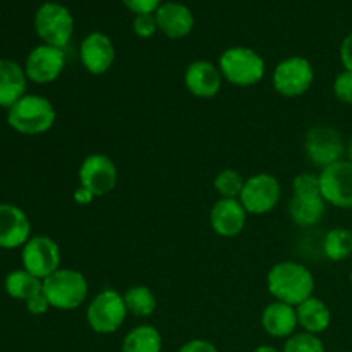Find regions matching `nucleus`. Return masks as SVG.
I'll return each instance as SVG.
<instances>
[{"label":"nucleus","instance_id":"nucleus-35","mask_svg":"<svg viewBox=\"0 0 352 352\" xmlns=\"http://www.w3.org/2000/svg\"><path fill=\"white\" fill-rule=\"evenodd\" d=\"M93 196L89 195L88 191H86V189H82L81 186H79L78 189H76V192H74V201L76 203H79V205H89V203L93 201Z\"/></svg>","mask_w":352,"mask_h":352},{"label":"nucleus","instance_id":"nucleus-22","mask_svg":"<svg viewBox=\"0 0 352 352\" xmlns=\"http://www.w3.org/2000/svg\"><path fill=\"white\" fill-rule=\"evenodd\" d=\"M296 313H298V323L302 332L313 333V336H320L329 330L332 323V311L325 305V301L316 296H311L305 302L296 306Z\"/></svg>","mask_w":352,"mask_h":352},{"label":"nucleus","instance_id":"nucleus-9","mask_svg":"<svg viewBox=\"0 0 352 352\" xmlns=\"http://www.w3.org/2000/svg\"><path fill=\"white\" fill-rule=\"evenodd\" d=\"M305 151L308 160L323 170L329 165L344 160L347 146L340 131L327 124H320L306 133Z\"/></svg>","mask_w":352,"mask_h":352},{"label":"nucleus","instance_id":"nucleus-11","mask_svg":"<svg viewBox=\"0 0 352 352\" xmlns=\"http://www.w3.org/2000/svg\"><path fill=\"white\" fill-rule=\"evenodd\" d=\"M79 186L93 198L110 195L117 186V167L109 155L93 153L81 162L78 170Z\"/></svg>","mask_w":352,"mask_h":352},{"label":"nucleus","instance_id":"nucleus-38","mask_svg":"<svg viewBox=\"0 0 352 352\" xmlns=\"http://www.w3.org/2000/svg\"><path fill=\"white\" fill-rule=\"evenodd\" d=\"M349 280H351V285H352V270H351V275H349Z\"/></svg>","mask_w":352,"mask_h":352},{"label":"nucleus","instance_id":"nucleus-21","mask_svg":"<svg viewBox=\"0 0 352 352\" xmlns=\"http://www.w3.org/2000/svg\"><path fill=\"white\" fill-rule=\"evenodd\" d=\"M28 76L24 65L10 58H0V107L10 109L26 95Z\"/></svg>","mask_w":352,"mask_h":352},{"label":"nucleus","instance_id":"nucleus-10","mask_svg":"<svg viewBox=\"0 0 352 352\" xmlns=\"http://www.w3.org/2000/svg\"><path fill=\"white\" fill-rule=\"evenodd\" d=\"M282 198V186L275 175L260 172L246 179L239 201L248 215H267L277 208Z\"/></svg>","mask_w":352,"mask_h":352},{"label":"nucleus","instance_id":"nucleus-32","mask_svg":"<svg viewBox=\"0 0 352 352\" xmlns=\"http://www.w3.org/2000/svg\"><path fill=\"white\" fill-rule=\"evenodd\" d=\"M50 308H52L50 302L47 301V298H45V296H43V292H40V294L33 296V298L28 299V301H26L28 313H30V315H33V316L45 315V313H47Z\"/></svg>","mask_w":352,"mask_h":352},{"label":"nucleus","instance_id":"nucleus-29","mask_svg":"<svg viewBox=\"0 0 352 352\" xmlns=\"http://www.w3.org/2000/svg\"><path fill=\"white\" fill-rule=\"evenodd\" d=\"M333 95L339 102L352 105V72L342 71L333 79Z\"/></svg>","mask_w":352,"mask_h":352},{"label":"nucleus","instance_id":"nucleus-2","mask_svg":"<svg viewBox=\"0 0 352 352\" xmlns=\"http://www.w3.org/2000/svg\"><path fill=\"white\" fill-rule=\"evenodd\" d=\"M57 112L54 103L40 95H24L7 109V124L24 136H40L54 127Z\"/></svg>","mask_w":352,"mask_h":352},{"label":"nucleus","instance_id":"nucleus-23","mask_svg":"<svg viewBox=\"0 0 352 352\" xmlns=\"http://www.w3.org/2000/svg\"><path fill=\"white\" fill-rule=\"evenodd\" d=\"M41 285H43V280L34 277L33 274H30L24 268L9 272L6 277V282H3V289H6L7 296L24 302L33 298V296L40 294Z\"/></svg>","mask_w":352,"mask_h":352},{"label":"nucleus","instance_id":"nucleus-26","mask_svg":"<svg viewBox=\"0 0 352 352\" xmlns=\"http://www.w3.org/2000/svg\"><path fill=\"white\" fill-rule=\"evenodd\" d=\"M323 254L329 258L330 261L347 260L352 256V230L346 227H333L325 234L322 241Z\"/></svg>","mask_w":352,"mask_h":352},{"label":"nucleus","instance_id":"nucleus-33","mask_svg":"<svg viewBox=\"0 0 352 352\" xmlns=\"http://www.w3.org/2000/svg\"><path fill=\"white\" fill-rule=\"evenodd\" d=\"M179 352H219V349H217L210 340L192 339L188 340L186 344H182Z\"/></svg>","mask_w":352,"mask_h":352},{"label":"nucleus","instance_id":"nucleus-37","mask_svg":"<svg viewBox=\"0 0 352 352\" xmlns=\"http://www.w3.org/2000/svg\"><path fill=\"white\" fill-rule=\"evenodd\" d=\"M347 157H349V162L352 164V138H351L349 144H347Z\"/></svg>","mask_w":352,"mask_h":352},{"label":"nucleus","instance_id":"nucleus-17","mask_svg":"<svg viewBox=\"0 0 352 352\" xmlns=\"http://www.w3.org/2000/svg\"><path fill=\"white\" fill-rule=\"evenodd\" d=\"M222 72L210 60H195L186 67L184 86L192 96L203 100L215 98L222 89Z\"/></svg>","mask_w":352,"mask_h":352},{"label":"nucleus","instance_id":"nucleus-25","mask_svg":"<svg viewBox=\"0 0 352 352\" xmlns=\"http://www.w3.org/2000/svg\"><path fill=\"white\" fill-rule=\"evenodd\" d=\"M124 302H126L127 313L136 318H148L157 309V296L146 285H131L124 292Z\"/></svg>","mask_w":352,"mask_h":352},{"label":"nucleus","instance_id":"nucleus-5","mask_svg":"<svg viewBox=\"0 0 352 352\" xmlns=\"http://www.w3.org/2000/svg\"><path fill=\"white\" fill-rule=\"evenodd\" d=\"M219 69L223 81L239 88H251L265 78L267 64L256 50L250 47H230L222 52Z\"/></svg>","mask_w":352,"mask_h":352},{"label":"nucleus","instance_id":"nucleus-12","mask_svg":"<svg viewBox=\"0 0 352 352\" xmlns=\"http://www.w3.org/2000/svg\"><path fill=\"white\" fill-rule=\"evenodd\" d=\"M21 260L24 270L43 280L60 268V248L48 236H31L21 248Z\"/></svg>","mask_w":352,"mask_h":352},{"label":"nucleus","instance_id":"nucleus-24","mask_svg":"<svg viewBox=\"0 0 352 352\" xmlns=\"http://www.w3.org/2000/svg\"><path fill=\"white\" fill-rule=\"evenodd\" d=\"M164 339L153 325H138L122 340V352H162Z\"/></svg>","mask_w":352,"mask_h":352},{"label":"nucleus","instance_id":"nucleus-28","mask_svg":"<svg viewBox=\"0 0 352 352\" xmlns=\"http://www.w3.org/2000/svg\"><path fill=\"white\" fill-rule=\"evenodd\" d=\"M282 352H327L322 339L308 332H296L285 339Z\"/></svg>","mask_w":352,"mask_h":352},{"label":"nucleus","instance_id":"nucleus-6","mask_svg":"<svg viewBox=\"0 0 352 352\" xmlns=\"http://www.w3.org/2000/svg\"><path fill=\"white\" fill-rule=\"evenodd\" d=\"M127 315L124 294L116 289H103L88 302L86 323L95 333L110 336L124 325Z\"/></svg>","mask_w":352,"mask_h":352},{"label":"nucleus","instance_id":"nucleus-18","mask_svg":"<svg viewBox=\"0 0 352 352\" xmlns=\"http://www.w3.org/2000/svg\"><path fill=\"white\" fill-rule=\"evenodd\" d=\"M31 237V222L26 212L12 203H0V248L17 250Z\"/></svg>","mask_w":352,"mask_h":352},{"label":"nucleus","instance_id":"nucleus-3","mask_svg":"<svg viewBox=\"0 0 352 352\" xmlns=\"http://www.w3.org/2000/svg\"><path fill=\"white\" fill-rule=\"evenodd\" d=\"M327 201L320 189L318 175L313 172L298 174L292 181V198L289 215L299 227H313L325 215Z\"/></svg>","mask_w":352,"mask_h":352},{"label":"nucleus","instance_id":"nucleus-16","mask_svg":"<svg viewBox=\"0 0 352 352\" xmlns=\"http://www.w3.org/2000/svg\"><path fill=\"white\" fill-rule=\"evenodd\" d=\"M248 222V212L239 199L220 198L210 210V226L213 232L226 239L237 237L244 230Z\"/></svg>","mask_w":352,"mask_h":352},{"label":"nucleus","instance_id":"nucleus-15","mask_svg":"<svg viewBox=\"0 0 352 352\" xmlns=\"http://www.w3.org/2000/svg\"><path fill=\"white\" fill-rule=\"evenodd\" d=\"M81 64L89 74L102 76L112 69L116 62V47L110 36L102 31H93L86 34L79 47Z\"/></svg>","mask_w":352,"mask_h":352},{"label":"nucleus","instance_id":"nucleus-39","mask_svg":"<svg viewBox=\"0 0 352 352\" xmlns=\"http://www.w3.org/2000/svg\"><path fill=\"white\" fill-rule=\"evenodd\" d=\"M346 352H349V351H346Z\"/></svg>","mask_w":352,"mask_h":352},{"label":"nucleus","instance_id":"nucleus-4","mask_svg":"<svg viewBox=\"0 0 352 352\" xmlns=\"http://www.w3.org/2000/svg\"><path fill=\"white\" fill-rule=\"evenodd\" d=\"M41 292L52 308L60 311L78 309L88 299L89 284L85 274L74 268H58L47 278H43Z\"/></svg>","mask_w":352,"mask_h":352},{"label":"nucleus","instance_id":"nucleus-1","mask_svg":"<svg viewBox=\"0 0 352 352\" xmlns=\"http://www.w3.org/2000/svg\"><path fill=\"white\" fill-rule=\"evenodd\" d=\"M315 275L299 261H278L267 275V289L275 301L299 306L315 296Z\"/></svg>","mask_w":352,"mask_h":352},{"label":"nucleus","instance_id":"nucleus-20","mask_svg":"<svg viewBox=\"0 0 352 352\" xmlns=\"http://www.w3.org/2000/svg\"><path fill=\"white\" fill-rule=\"evenodd\" d=\"M261 327L274 339H289L299 327L296 308L280 301L270 302L261 313Z\"/></svg>","mask_w":352,"mask_h":352},{"label":"nucleus","instance_id":"nucleus-7","mask_svg":"<svg viewBox=\"0 0 352 352\" xmlns=\"http://www.w3.org/2000/svg\"><path fill=\"white\" fill-rule=\"evenodd\" d=\"M34 31L45 45L65 48L74 34V16L58 2H45L34 14Z\"/></svg>","mask_w":352,"mask_h":352},{"label":"nucleus","instance_id":"nucleus-36","mask_svg":"<svg viewBox=\"0 0 352 352\" xmlns=\"http://www.w3.org/2000/svg\"><path fill=\"white\" fill-rule=\"evenodd\" d=\"M253 352H282V351L275 349L274 346H260V347H256Z\"/></svg>","mask_w":352,"mask_h":352},{"label":"nucleus","instance_id":"nucleus-27","mask_svg":"<svg viewBox=\"0 0 352 352\" xmlns=\"http://www.w3.org/2000/svg\"><path fill=\"white\" fill-rule=\"evenodd\" d=\"M246 179L234 168H226V170L219 172L213 179V188H215L217 195L220 198H230V199H239L241 191L244 188Z\"/></svg>","mask_w":352,"mask_h":352},{"label":"nucleus","instance_id":"nucleus-31","mask_svg":"<svg viewBox=\"0 0 352 352\" xmlns=\"http://www.w3.org/2000/svg\"><path fill=\"white\" fill-rule=\"evenodd\" d=\"M127 10L138 16V14H155L164 0H120Z\"/></svg>","mask_w":352,"mask_h":352},{"label":"nucleus","instance_id":"nucleus-34","mask_svg":"<svg viewBox=\"0 0 352 352\" xmlns=\"http://www.w3.org/2000/svg\"><path fill=\"white\" fill-rule=\"evenodd\" d=\"M339 55H340V62H342L344 65V71L352 72V33L347 34V36L342 40V43H340Z\"/></svg>","mask_w":352,"mask_h":352},{"label":"nucleus","instance_id":"nucleus-30","mask_svg":"<svg viewBox=\"0 0 352 352\" xmlns=\"http://www.w3.org/2000/svg\"><path fill=\"white\" fill-rule=\"evenodd\" d=\"M133 31L138 38H151L158 31L155 14H138L133 19Z\"/></svg>","mask_w":352,"mask_h":352},{"label":"nucleus","instance_id":"nucleus-8","mask_svg":"<svg viewBox=\"0 0 352 352\" xmlns=\"http://www.w3.org/2000/svg\"><path fill=\"white\" fill-rule=\"evenodd\" d=\"M315 82V67L301 55H292L278 62L274 69L272 85L284 98H299L306 95Z\"/></svg>","mask_w":352,"mask_h":352},{"label":"nucleus","instance_id":"nucleus-19","mask_svg":"<svg viewBox=\"0 0 352 352\" xmlns=\"http://www.w3.org/2000/svg\"><path fill=\"white\" fill-rule=\"evenodd\" d=\"M158 31L170 40H182L195 28V14L186 3L164 2L155 12Z\"/></svg>","mask_w":352,"mask_h":352},{"label":"nucleus","instance_id":"nucleus-14","mask_svg":"<svg viewBox=\"0 0 352 352\" xmlns=\"http://www.w3.org/2000/svg\"><path fill=\"white\" fill-rule=\"evenodd\" d=\"M65 67L64 48L52 47V45H38L28 54L24 62L28 81L34 85H50L57 81Z\"/></svg>","mask_w":352,"mask_h":352},{"label":"nucleus","instance_id":"nucleus-13","mask_svg":"<svg viewBox=\"0 0 352 352\" xmlns=\"http://www.w3.org/2000/svg\"><path fill=\"white\" fill-rule=\"evenodd\" d=\"M318 179L327 205L352 210V164L349 160L329 165L320 172Z\"/></svg>","mask_w":352,"mask_h":352}]
</instances>
